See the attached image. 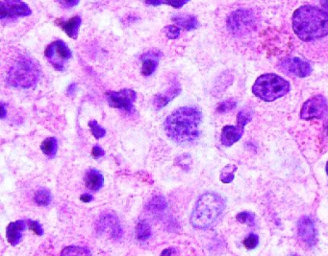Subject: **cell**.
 <instances>
[{
    "instance_id": "484cf974",
    "label": "cell",
    "mask_w": 328,
    "mask_h": 256,
    "mask_svg": "<svg viewBox=\"0 0 328 256\" xmlns=\"http://www.w3.org/2000/svg\"><path fill=\"white\" fill-rule=\"evenodd\" d=\"M89 127L91 129V132H92L93 136L96 140H99L106 135L105 129L102 128L101 126H99L95 120H92V121L89 122Z\"/></svg>"
},
{
    "instance_id": "52a82bcc",
    "label": "cell",
    "mask_w": 328,
    "mask_h": 256,
    "mask_svg": "<svg viewBox=\"0 0 328 256\" xmlns=\"http://www.w3.org/2000/svg\"><path fill=\"white\" fill-rule=\"evenodd\" d=\"M328 111L327 99L322 95H317L310 98L303 104L301 111V117L304 120L322 119L327 116Z\"/></svg>"
},
{
    "instance_id": "e0dca14e",
    "label": "cell",
    "mask_w": 328,
    "mask_h": 256,
    "mask_svg": "<svg viewBox=\"0 0 328 256\" xmlns=\"http://www.w3.org/2000/svg\"><path fill=\"white\" fill-rule=\"evenodd\" d=\"M172 21L177 24L178 26L184 28L185 30H194L196 29L199 23L195 17L191 15H178L172 18Z\"/></svg>"
},
{
    "instance_id": "f1b7e54d",
    "label": "cell",
    "mask_w": 328,
    "mask_h": 256,
    "mask_svg": "<svg viewBox=\"0 0 328 256\" xmlns=\"http://www.w3.org/2000/svg\"><path fill=\"white\" fill-rule=\"evenodd\" d=\"M251 117H252V116H251L250 112H248V111H246V110H244V111L240 112L239 115H238V117H237L238 125L241 126V127H243V128H245V126H246L248 122H250Z\"/></svg>"
},
{
    "instance_id": "5b68a950",
    "label": "cell",
    "mask_w": 328,
    "mask_h": 256,
    "mask_svg": "<svg viewBox=\"0 0 328 256\" xmlns=\"http://www.w3.org/2000/svg\"><path fill=\"white\" fill-rule=\"evenodd\" d=\"M290 91V84L276 74H264L256 80L252 93L263 101L272 102L286 95Z\"/></svg>"
},
{
    "instance_id": "d590c367",
    "label": "cell",
    "mask_w": 328,
    "mask_h": 256,
    "mask_svg": "<svg viewBox=\"0 0 328 256\" xmlns=\"http://www.w3.org/2000/svg\"><path fill=\"white\" fill-rule=\"evenodd\" d=\"M80 199H81V201H82V202L89 203V202H91V201L93 200V197H92L91 195H89V194H85V195H82Z\"/></svg>"
},
{
    "instance_id": "b9f144b4",
    "label": "cell",
    "mask_w": 328,
    "mask_h": 256,
    "mask_svg": "<svg viewBox=\"0 0 328 256\" xmlns=\"http://www.w3.org/2000/svg\"><path fill=\"white\" fill-rule=\"evenodd\" d=\"M186 1H190V0H186Z\"/></svg>"
},
{
    "instance_id": "4316f807",
    "label": "cell",
    "mask_w": 328,
    "mask_h": 256,
    "mask_svg": "<svg viewBox=\"0 0 328 256\" xmlns=\"http://www.w3.org/2000/svg\"><path fill=\"white\" fill-rule=\"evenodd\" d=\"M164 35L170 40H176L180 36V29L175 25L165 26L163 30Z\"/></svg>"
},
{
    "instance_id": "8fae6325",
    "label": "cell",
    "mask_w": 328,
    "mask_h": 256,
    "mask_svg": "<svg viewBox=\"0 0 328 256\" xmlns=\"http://www.w3.org/2000/svg\"><path fill=\"white\" fill-rule=\"evenodd\" d=\"M279 67L280 70L285 73L301 78L308 76L312 72L311 66L307 62H304L299 58L282 60L279 63Z\"/></svg>"
},
{
    "instance_id": "74e56055",
    "label": "cell",
    "mask_w": 328,
    "mask_h": 256,
    "mask_svg": "<svg viewBox=\"0 0 328 256\" xmlns=\"http://www.w3.org/2000/svg\"><path fill=\"white\" fill-rule=\"evenodd\" d=\"M321 2H322V5H323L325 11L328 14V0H321Z\"/></svg>"
},
{
    "instance_id": "2e32d148",
    "label": "cell",
    "mask_w": 328,
    "mask_h": 256,
    "mask_svg": "<svg viewBox=\"0 0 328 256\" xmlns=\"http://www.w3.org/2000/svg\"><path fill=\"white\" fill-rule=\"evenodd\" d=\"M104 179L100 172L91 169L85 175V185L88 189L92 191H97L103 186Z\"/></svg>"
},
{
    "instance_id": "7bdbcfd3",
    "label": "cell",
    "mask_w": 328,
    "mask_h": 256,
    "mask_svg": "<svg viewBox=\"0 0 328 256\" xmlns=\"http://www.w3.org/2000/svg\"></svg>"
},
{
    "instance_id": "ffe728a7",
    "label": "cell",
    "mask_w": 328,
    "mask_h": 256,
    "mask_svg": "<svg viewBox=\"0 0 328 256\" xmlns=\"http://www.w3.org/2000/svg\"><path fill=\"white\" fill-rule=\"evenodd\" d=\"M61 256H92L89 250L82 248V247H76V246H71L67 247L63 250Z\"/></svg>"
},
{
    "instance_id": "1f68e13d",
    "label": "cell",
    "mask_w": 328,
    "mask_h": 256,
    "mask_svg": "<svg viewBox=\"0 0 328 256\" xmlns=\"http://www.w3.org/2000/svg\"><path fill=\"white\" fill-rule=\"evenodd\" d=\"M188 1H186V0H164V4L169 5L173 8H176V9L181 8Z\"/></svg>"
},
{
    "instance_id": "f35d334b",
    "label": "cell",
    "mask_w": 328,
    "mask_h": 256,
    "mask_svg": "<svg viewBox=\"0 0 328 256\" xmlns=\"http://www.w3.org/2000/svg\"><path fill=\"white\" fill-rule=\"evenodd\" d=\"M171 254H172L171 250L170 249H166V250H164V252L162 253V255L160 256H171Z\"/></svg>"
},
{
    "instance_id": "6da1fadb",
    "label": "cell",
    "mask_w": 328,
    "mask_h": 256,
    "mask_svg": "<svg viewBox=\"0 0 328 256\" xmlns=\"http://www.w3.org/2000/svg\"><path fill=\"white\" fill-rule=\"evenodd\" d=\"M201 119V112L197 108H179L164 120V132L175 143L192 142L199 137L198 127Z\"/></svg>"
},
{
    "instance_id": "f546056e",
    "label": "cell",
    "mask_w": 328,
    "mask_h": 256,
    "mask_svg": "<svg viewBox=\"0 0 328 256\" xmlns=\"http://www.w3.org/2000/svg\"><path fill=\"white\" fill-rule=\"evenodd\" d=\"M235 107H236V102L232 101V100H228V101H224L221 104H219L217 111L220 114H223V113L232 111Z\"/></svg>"
},
{
    "instance_id": "9c48e42d",
    "label": "cell",
    "mask_w": 328,
    "mask_h": 256,
    "mask_svg": "<svg viewBox=\"0 0 328 256\" xmlns=\"http://www.w3.org/2000/svg\"><path fill=\"white\" fill-rule=\"evenodd\" d=\"M136 98L137 93L133 90L129 89H124L119 92L110 93L107 96L108 104L112 108L124 110L126 112L132 111Z\"/></svg>"
},
{
    "instance_id": "60d3db41",
    "label": "cell",
    "mask_w": 328,
    "mask_h": 256,
    "mask_svg": "<svg viewBox=\"0 0 328 256\" xmlns=\"http://www.w3.org/2000/svg\"><path fill=\"white\" fill-rule=\"evenodd\" d=\"M327 174L328 175V163H327Z\"/></svg>"
},
{
    "instance_id": "e575fe53",
    "label": "cell",
    "mask_w": 328,
    "mask_h": 256,
    "mask_svg": "<svg viewBox=\"0 0 328 256\" xmlns=\"http://www.w3.org/2000/svg\"><path fill=\"white\" fill-rule=\"evenodd\" d=\"M79 3V0H63V4L67 7H74Z\"/></svg>"
},
{
    "instance_id": "d4e9b609",
    "label": "cell",
    "mask_w": 328,
    "mask_h": 256,
    "mask_svg": "<svg viewBox=\"0 0 328 256\" xmlns=\"http://www.w3.org/2000/svg\"><path fill=\"white\" fill-rule=\"evenodd\" d=\"M166 207V202L163 197H154L147 205V209L151 211L164 209Z\"/></svg>"
},
{
    "instance_id": "3957f363",
    "label": "cell",
    "mask_w": 328,
    "mask_h": 256,
    "mask_svg": "<svg viewBox=\"0 0 328 256\" xmlns=\"http://www.w3.org/2000/svg\"><path fill=\"white\" fill-rule=\"evenodd\" d=\"M225 209V201L217 193L207 192L202 194L191 212V224L198 230L210 228L216 223Z\"/></svg>"
},
{
    "instance_id": "277c9868",
    "label": "cell",
    "mask_w": 328,
    "mask_h": 256,
    "mask_svg": "<svg viewBox=\"0 0 328 256\" xmlns=\"http://www.w3.org/2000/svg\"><path fill=\"white\" fill-rule=\"evenodd\" d=\"M40 78V67L28 56L18 54L12 62L6 73L8 86L27 90L33 88Z\"/></svg>"
},
{
    "instance_id": "4fadbf2b",
    "label": "cell",
    "mask_w": 328,
    "mask_h": 256,
    "mask_svg": "<svg viewBox=\"0 0 328 256\" xmlns=\"http://www.w3.org/2000/svg\"><path fill=\"white\" fill-rule=\"evenodd\" d=\"M28 227L27 222L19 220L11 223L6 231V237L12 246H17L23 239V233Z\"/></svg>"
},
{
    "instance_id": "8992f818",
    "label": "cell",
    "mask_w": 328,
    "mask_h": 256,
    "mask_svg": "<svg viewBox=\"0 0 328 256\" xmlns=\"http://www.w3.org/2000/svg\"><path fill=\"white\" fill-rule=\"evenodd\" d=\"M45 56L52 67L57 70H65L71 59V49L68 45L61 41H55L46 48Z\"/></svg>"
},
{
    "instance_id": "836d02e7",
    "label": "cell",
    "mask_w": 328,
    "mask_h": 256,
    "mask_svg": "<svg viewBox=\"0 0 328 256\" xmlns=\"http://www.w3.org/2000/svg\"><path fill=\"white\" fill-rule=\"evenodd\" d=\"M145 3L151 6H159L164 4V0H145Z\"/></svg>"
},
{
    "instance_id": "83f0119b",
    "label": "cell",
    "mask_w": 328,
    "mask_h": 256,
    "mask_svg": "<svg viewBox=\"0 0 328 256\" xmlns=\"http://www.w3.org/2000/svg\"><path fill=\"white\" fill-rule=\"evenodd\" d=\"M259 244V238L257 235L254 233H250L245 240H244V246L247 250H254Z\"/></svg>"
},
{
    "instance_id": "30bf717a",
    "label": "cell",
    "mask_w": 328,
    "mask_h": 256,
    "mask_svg": "<svg viewBox=\"0 0 328 256\" xmlns=\"http://www.w3.org/2000/svg\"><path fill=\"white\" fill-rule=\"evenodd\" d=\"M298 233L301 241L312 247L317 243V230L314 220L309 216H302L298 222Z\"/></svg>"
},
{
    "instance_id": "d6a6232c",
    "label": "cell",
    "mask_w": 328,
    "mask_h": 256,
    "mask_svg": "<svg viewBox=\"0 0 328 256\" xmlns=\"http://www.w3.org/2000/svg\"><path fill=\"white\" fill-rule=\"evenodd\" d=\"M104 151L102 148L98 147V146H94L92 150V155L94 156V158H99V157H103L104 156Z\"/></svg>"
},
{
    "instance_id": "7a4b0ae2",
    "label": "cell",
    "mask_w": 328,
    "mask_h": 256,
    "mask_svg": "<svg viewBox=\"0 0 328 256\" xmlns=\"http://www.w3.org/2000/svg\"><path fill=\"white\" fill-rule=\"evenodd\" d=\"M293 28L304 42L324 38L328 35V14L315 6H302L293 16Z\"/></svg>"
},
{
    "instance_id": "5bb4252c",
    "label": "cell",
    "mask_w": 328,
    "mask_h": 256,
    "mask_svg": "<svg viewBox=\"0 0 328 256\" xmlns=\"http://www.w3.org/2000/svg\"><path fill=\"white\" fill-rule=\"evenodd\" d=\"M244 134V128L237 126H225L221 131V143L224 146H231L241 140Z\"/></svg>"
},
{
    "instance_id": "9a60e30c",
    "label": "cell",
    "mask_w": 328,
    "mask_h": 256,
    "mask_svg": "<svg viewBox=\"0 0 328 256\" xmlns=\"http://www.w3.org/2000/svg\"><path fill=\"white\" fill-rule=\"evenodd\" d=\"M180 93H181V88L177 84V85L172 86L164 93L157 94L156 96H154V99H153V105L155 109L158 111L163 109L172 99L178 96Z\"/></svg>"
},
{
    "instance_id": "44dd1931",
    "label": "cell",
    "mask_w": 328,
    "mask_h": 256,
    "mask_svg": "<svg viewBox=\"0 0 328 256\" xmlns=\"http://www.w3.org/2000/svg\"><path fill=\"white\" fill-rule=\"evenodd\" d=\"M34 201L39 206L47 207L51 202V195L47 189L38 190L34 196Z\"/></svg>"
},
{
    "instance_id": "4dcf8cb0",
    "label": "cell",
    "mask_w": 328,
    "mask_h": 256,
    "mask_svg": "<svg viewBox=\"0 0 328 256\" xmlns=\"http://www.w3.org/2000/svg\"><path fill=\"white\" fill-rule=\"evenodd\" d=\"M26 222H27L28 228H30V230H32L36 234H38L39 236H42L44 234V230H43L42 226L37 221L27 220Z\"/></svg>"
},
{
    "instance_id": "ba28073f",
    "label": "cell",
    "mask_w": 328,
    "mask_h": 256,
    "mask_svg": "<svg viewBox=\"0 0 328 256\" xmlns=\"http://www.w3.org/2000/svg\"><path fill=\"white\" fill-rule=\"evenodd\" d=\"M32 14L29 6L22 0H2L0 5V19L13 20L21 17H28Z\"/></svg>"
},
{
    "instance_id": "ab89813d",
    "label": "cell",
    "mask_w": 328,
    "mask_h": 256,
    "mask_svg": "<svg viewBox=\"0 0 328 256\" xmlns=\"http://www.w3.org/2000/svg\"><path fill=\"white\" fill-rule=\"evenodd\" d=\"M1 109H2V115H1V118H4L6 116V110H5V106L3 104H1Z\"/></svg>"
},
{
    "instance_id": "8d00e7d4",
    "label": "cell",
    "mask_w": 328,
    "mask_h": 256,
    "mask_svg": "<svg viewBox=\"0 0 328 256\" xmlns=\"http://www.w3.org/2000/svg\"><path fill=\"white\" fill-rule=\"evenodd\" d=\"M75 89H76V84H75V83L71 84V86L69 87V89H68V94H69V95H71V94L74 93Z\"/></svg>"
},
{
    "instance_id": "d6986e66",
    "label": "cell",
    "mask_w": 328,
    "mask_h": 256,
    "mask_svg": "<svg viewBox=\"0 0 328 256\" xmlns=\"http://www.w3.org/2000/svg\"><path fill=\"white\" fill-rule=\"evenodd\" d=\"M41 149L43 153L48 158H53L56 155L58 149L57 140L55 138H48L47 140H44L41 145Z\"/></svg>"
},
{
    "instance_id": "ac0fdd59",
    "label": "cell",
    "mask_w": 328,
    "mask_h": 256,
    "mask_svg": "<svg viewBox=\"0 0 328 256\" xmlns=\"http://www.w3.org/2000/svg\"><path fill=\"white\" fill-rule=\"evenodd\" d=\"M81 23H82L81 18L79 16H75L69 21H67L66 23H62L61 27L69 37H71L72 39H76L78 36V31L81 26Z\"/></svg>"
},
{
    "instance_id": "cb8c5ba5",
    "label": "cell",
    "mask_w": 328,
    "mask_h": 256,
    "mask_svg": "<svg viewBox=\"0 0 328 256\" xmlns=\"http://www.w3.org/2000/svg\"><path fill=\"white\" fill-rule=\"evenodd\" d=\"M236 219L238 222L242 223V224H246L248 226H254V220H255V215L251 212H247V211H244V212H240L237 216Z\"/></svg>"
},
{
    "instance_id": "7c38bea8",
    "label": "cell",
    "mask_w": 328,
    "mask_h": 256,
    "mask_svg": "<svg viewBox=\"0 0 328 256\" xmlns=\"http://www.w3.org/2000/svg\"><path fill=\"white\" fill-rule=\"evenodd\" d=\"M162 56V53L158 50H150L145 52L141 58L142 63L141 74L143 76H150L157 69Z\"/></svg>"
},
{
    "instance_id": "7402d4cb",
    "label": "cell",
    "mask_w": 328,
    "mask_h": 256,
    "mask_svg": "<svg viewBox=\"0 0 328 256\" xmlns=\"http://www.w3.org/2000/svg\"><path fill=\"white\" fill-rule=\"evenodd\" d=\"M237 171V166L227 165L220 172V181L223 184H230L235 178V172Z\"/></svg>"
},
{
    "instance_id": "603a6c76",
    "label": "cell",
    "mask_w": 328,
    "mask_h": 256,
    "mask_svg": "<svg viewBox=\"0 0 328 256\" xmlns=\"http://www.w3.org/2000/svg\"><path fill=\"white\" fill-rule=\"evenodd\" d=\"M136 233H137V238L141 241H145L147 240L150 235H151V229L149 227V225L145 222H140L138 224L137 230H136Z\"/></svg>"
}]
</instances>
